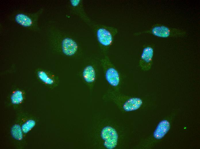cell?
<instances>
[{
  "instance_id": "obj_1",
  "label": "cell",
  "mask_w": 200,
  "mask_h": 149,
  "mask_svg": "<svg viewBox=\"0 0 200 149\" xmlns=\"http://www.w3.org/2000/svg\"><path fill=\"white\" fill-rule=\"evenodd\" d=\"M51 44L59 51L66 56L74 55L78 49V45L72 37L56 28H52L48 33Z\"/></svg>"
},
{
  "instance_id": "obj_2",
  "label": "cell",
  "mask_w": 200,
  "mask_h": 149,
  "mask_svg": "<svg viewBox=\"0 0 200 149\" xmlns=\"http://www.w3.org/2000/svg\"><path fill=\"white\" fill-rule=\"evenodd\" d=\"M95 36L103 52L106 53L112 45L115 36L118 32V29L114 27L103 24L94 26Z\"/></svg>"
},
{
  "instance_id": "obj_3",
  "label": "cell",
  "mask_w": 200,
  "mask_h": 149,
  "mask_svg": "<svg viewBox=\"0 0 200 149\" xmlns=\"http://www.w3.org/2000/svg\"><path fill=\"white\" fill-rule=\"evenodd\" d=\"M148 34L162 38H182L186 36L187 32L183 30L171 28L160 24L157 23L148 29L139 32H135L136 36Z\"/></svg>"
},
{
  "instance_id": "obj_4",
  "label": "cell",
  "mask_w": 200,
  "mask_h": 149,
  "mask_svg": "<svg viewBox=\"0 0 200 149\" xmlns=\"http://www.w3.org/2000/svg\"><path fill=\"white\" fill-rule=\"evenodd\" d=\"M43 11V8L32 13L17 11L11 17L14 22L21 26L33 32H38L39 30L38 21Z\"/></svg>"
},
{
  "instance_id": "obj_5",
  "label": "cell",
  "mask_w": 200,
  "mask_h": 149,
  "mask_svg": "<svg viewBox=\"0 0 200 149\" xmlns=\"http://www.w3.org/2000/svg\"><path fill=\"white\" fill-rule=\"evenodd\" d=\"M109 97L118 106L127 112L139 109L143 103V100L139 97L125 95L115 91L110 93Z\"/></svg>"
},
{
  "instance_id": "obj_6",
  "label": "cell",
  "mask_w": 200,
  "mask_h": 149,
  "mask_svg": "<svg viewBox=\"0 0 200 149\" xmlns=\"http://www.w3.org/2000/svg\"><path fill=\"white\" fill-rule=\"evenodd\" d=\"M100 62L107 81L111 86L114 88V91L118 92L117 90L121 81L119 72L108 56H105L103 58Z\"/></svg>"
},
{
  "instance_id": "obj_7",
  "label": "cell",
  "mask_w": 200,
  "mask_h": 149,
  "mask_svg": "<svg viewBox=\"0 0 200 149\" xmlns=\"http://www.w3.org/2000/svg\"><path fill=\"white\" fill-rule=\"evenodd\" d=\"M101 136L104 141V145L107 148L113 149L117 146L119 136L114 128L109 126L104 127L101 132Z\"/></svg>"
},
{
  "instance_id": "obj_8",
  "label": "cell",
  "mask_w": 200,
  "mask_h": 149,
  "mask_svg": "<svg viewBox=\"0 0 200 149\" xmlns=\"http://www.w3.org/2000/svg\"><path fill=\"white\" fill-rule=\"evenodd\" d=\"M154 54V48L151 44L143 47L139 61V66L142 70L147 71L151 68Z\"/></svg>"
},
{
  "instance_id": "obj_9",
  "label": "cell",
  "mask_w": 200,
  "mask_h": 149,
  "mask_svg": "<svg viewBox=\"0 0 200 149\" xmlns=\"http://www.w3.org/2000/svg\"><path fill=\"white\" fill-rule=\"evenodd\" d=\"M82 1L71 0L69 1L70 6L72 11L85 22L91 25V21L84 12Z\"/></svg>"
},
{
  "instance_id": "obj_10",
  "label": "cell",
  "mask_w": 200,
  "mask_h": 149,
  "mask_svg": "<svg viewBox=\"0 0 200 149\" xmlns=\"http://www.w3.org/2000/svg\"><path fill=\"white\" fill-rule=\"evenodd\" d=\"M169 122L166 120L160 121L157 125L153 133L154 138L160 139L164 137L168 132L170 128Z\"/></svg>"
},
{
  "instance_id": "obj_11",
  "label": "cell",
  "mask_w": 200,
  "mask_h": 149,
  "mask_svg": "<svg viewBox=\"0 0 200 149\" xmlns=\"http://www.w3.org/2000/svg\"><path fill=\"white\" fill-rule=\"evenodd\" d=\"M82 76L84 81L89 83L95 82L96 78V69L94 64H89L83 69Z\"/></svg>"
},
{
  "instance_id": "obj_12",
  "label": "cell",
  "mask_w": 200,
  "mask_h": 149,
  "mask_svg": "<svg viewBox=\"0 0 200 149\" xmlns=\"http://www.w3.org/2000/svg\"><path fill=\"white\" fill-rule=\"evenodd\" d=\"M24 93L21 90H16L13 92L11 97V103L14 105H18L21 104L24 101Z\"/></svg>"
},
{
  "instance_id": "obj_13",
  "label": "cell",
  "mask_w": 200,
  "mask_h": 149,
  "mask_svg": "<svg viewBox=\"0 0 200 149\" xmlns=\"http://www.w3.org/2000/svg\"><path fill=\"white\" fill-rule=\"evenodd\" d=\"M49 74L46 72L41 69L38 70L36 74L38 78L43 83L47 85H52L54 81Z\"/></svg>"
},
{
  "instance_id": "obj_14",
  "label": "cell",
  "mask_w": 200,
  "mask_h": 149,
  "mask_svg": "<svg viewBox=\"0 0 200 149\" xmlns=\"http://www.w3.org/2000/svg\"><path fill=\"white\" fill-rule=\"evenodd\" d=\"M22 131L20 126L15 124L12 127L11 133L12 136L16 140L20 141L23 138Z\"/></svg>"
},
{
  "instance_id": "obj_15",
  "label": "cell",
  "mask_w": 200,
  "mask_h": 149,
  "mask_svg": "<svg viewBox=\"0 0 200 149\" xmlns=\"http://www.w3.org/2000/svg\"><path fill=\"white\" fill-rule=\"evenodd\" d=\"M35 121L32 119H29L26 121L22 126L21 129L23 132L27 133L35 126Z\"/></svg>"
}]
</instances>
